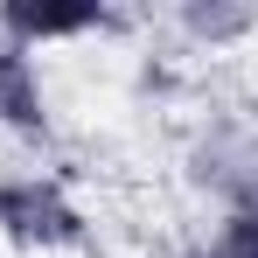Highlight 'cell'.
Wrapping results in <instances>:
<instances>
[{
  "label": "cell",
  "instance_id": "cell-1",
  "mask_svg": "<svg viewBox=\"0 0 258 258\" xmlns=\"http://www.w3.org/2000/svg\"><path fill=\"white\" fill-rule=\"evenodd\" d=\"M0 230L14 244H70L84 230V216L56 181L28 174V181H0Z\"/></svg>",
  "mask_w": 258,
  "mask_h": 258
},
{
  "label": "cell",
  "instance_id": "cell-2",
  "mask_svg": "<svg viewBox=\"0 0 258 258\" xmlns=\"http://www.w3.org/2000/svg\"><path fill=\"white\" fill-rule=\"evenodd\" d=\"M0 126H14V133H42L49 126L35 63H28V49H14V42H0Z\"/></svg>",
  "mask_w": 258,
  "mask_h": 258
},
{
  "label": "cell",
  "instance_id": "cell-3",
  "mask_svg": "<svg viewBox=\"0 0 258 258\" xmlns=\"http://www.w3.org/2000/svg\"><path fill=\"white\" fill-rule=\"evenodd\" d=\"M0 28L21 42H63V35H91L105 28V7H0Z\"/></svg>",
  "mask_w": 258,
  "mask_h": 258
},
{
  "label": "cell",
  "instance_id": "cell-4",
  "mask_svg": "<svg viewBox=\"0 0 258 258\" xmlns=\"http://www.w3.org/2000/svg\"><path fill=\"white\" fill-rule=\"evenodd\" d=\"M210 258H258V188L237 196V210L223 216V237H216Z\"/></svg>",
  "mask_w": 258,
  "mask_h": 258
}]
</instances>
